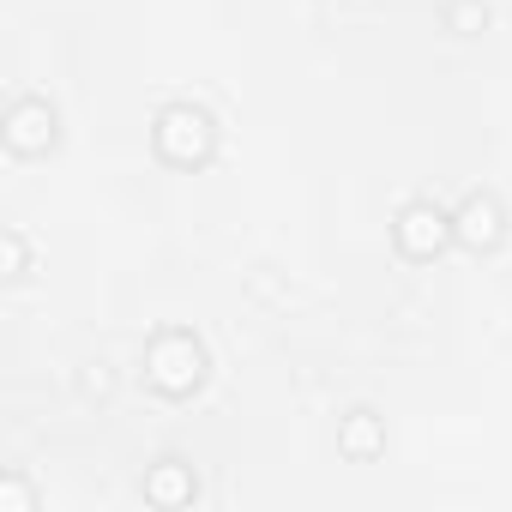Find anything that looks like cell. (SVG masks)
I'll return each instance as SVG.
<instances>
[{
  "label": "cell",
  "instance_id": "1",
  "mask_svg": "<svg viewBox=\"0 0 512 512\" xmlns=\"http://www.w3.org/2000/svg\"><path fill=\"white\" fill-rule=\"evenodd\" d=\"M205 344L187 332V326H157L151 338H145V356H139V368H145V386L157 392V398H169V404H181V398H193L199 386H205Z\"/></svg>",
  "mask_w": 512,
  "mask_h": 512
},
{
  "label": "cell",
  "instance_id": "2",
  "mask_svg": "<svg viewBox=\"0 0 512 512\" xmlns=\"http://www.w3.org/2000/svg\"><path fill=\"white\" fill-rule=\"evenodd\" d=\"M151 151L169 169H205L217 157V121L199 103H163L151 115Z\"/></svg>",
  "mask_w": 512,
  "mask_h": 512
},
{
  "label": "cell",
  "instance_id": "3",
  "mask_svg": "<svg viewBox=\"0 0 512 512\" xmlns=\"http://www.w3.org/2000/svg\"><path fill=\"white\" fill-rule=\"evenodd\" d=\"M452 241H458V235H452V211H446V205H434V199H404V205L392 211V247L404 253L410 266L440 260Z\"/></svg>",
  "mask_w": 512,
  "mask_h": 512
},
{
  "label": "cell",
  "instance_id": "4",
  "mask_svg": "<svg viewBox=\"0 0 512 512\" xmlns=\"http://www.w3.org/2000/svg\"><path fill=\"white\" fill-rule=\"evenodd\" d=\"M55 139H61V115H55V103L37 97V91H19V97L7 103V121H0V145H7L19 163H31V157H49Z\"/></svg>",
  "mask_w": 512,
  "mask_h": 512
},
{
  "label": "cell",
  "instance_id": "5",
  "mask_svg": "<svg viewBox=\"0 0 512 512\" xmlns=\"http://www.w3.org/2000/svg\"><path fill=\"white\" fill-rule=\"evenodd\" d=\"M452 235H458V247H470V253H494V247L506 241V205H500V193L470 187V193L452 205Z\"/></svg>",
  "mask_w": 512,
  "mask_h": 512
},
{
  "label": "cell",
  "instance_id": "6",
  "mask_svg": "<svg viewBox=\"0 0 512 512\" xmlns=\"http://www.w3.org/2000/svg\"><path fill=\"white\" fill-rule=\"evenodd\" d=\"M139 494H145V506H157V512H181V506H193L199 500V476H193V464L187 458H157L151 470H145V482H139Z\"/></svg>",
  "mask_w": 512,
  "mask_h": 512
},
{
  "label": "cell",
  "instance_id": "7",
  "mask_svg": "<svg viewBox=\"0 0 512 512\" xmlns=\"http://www.w3.org/2000/svg\"><path fill=\"white\" fill-rule=\"evenodd\" d=\"M338 452H344L350 464H374V458L386 452V422H380L368 404H356L350 416H338Z\"/></svg>",
  "mask_w": 512,
  "mask_h": 512
},
{
  "label": "cell",
  "instance_id": "8",
  "mask_svg": "<svg viewBox=\"0 0 512 512\" xmlns=\"http://www.w3.org/2000/svg\"><path fill=\"white\" fill-rule=\"evenodd\" d=\"M0 278H7V284L31 278V241H25V229H0Z\"/></svg>",
  "mask_w": 512,
  "mask_h": 512
},
{
  "label": "cell",
  "instance_id": "9",
  "mask_svg": "<svg viewBox=\"0 0 512 512\" xmlns=\"http://www.w3.org/2000/svg\"><path fill=\"white\" fill-rule=\"evenodd\" d=\"M440 19H446L452 37H482L488 31V0H446Z\"/></svg>",
  "mask_w": 512,
  "mask_h": 512
},
{
  "label": "cell",
  "instance_id": "10",
  "mask_svg": "<svg viewBox=\"0 0 512 512\" xmlns=\"http://www.w3.org/2000/svg\"><path fill=\"white\" fill-rule=\"evenodd\" d=\"M0 512H37V488L19 470H7V482H0Z\"/></svg>",
  "mask_w": 512,
  "mask_h": 512
},
{
  "label": "cell",
  "instance_id": "11",
  "mask_svg": "<svg viewBox=\"0 0 512 512\" xmlns=\"http://www.w3.org/2000/svg\"><path fill=\"white\" fill-rule=\"evenodd\" d=\"M109 386H115L109 362H91V374H85V392H91V398H109Z\"/></svg>",
  "mask_w": 512,
  "mask_h": 512
}]
</instances>
